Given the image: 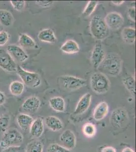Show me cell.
I'll return each instance as SVG.
<instances>
[{"mask_svg": "<svg viewBox=\"0 0 136 152\" xmlns=\"http://www.w3.org/2000/svg\"><path fill=\"white\" fill-rule=\"evenodd\" d=\"M44 130V125L43 120L39 118L34 120L29 128V133L31 135L35 138H39L43 134Z\"/></svg>", "mask_w": 136, "mask_h": 152, "instance_id": "cell-14", "label": "cell"}, {"mask_svg": "<svg viewBox=\"0 0 136 152\" xmlns=\"http://www.w3.org/2000/svg\"><path fill=\"white\" fill-rule=\"evenodd\" d=\"M0 29H1V26H0Z\"/></svg>", "mask_w": 136, "mask_h": 152, "instance_id": "cell-41", "label": "cell"}, {"mask_svg": "<svg viewBox=\"0 0 136 152\" xmlns=\"http://www.w3.org/2000/svg\"><path fill=\"white\" fill-rule=\"evenodd\" d=\"M10 123V117L8 116L0 117V133L6 132Z\"/></svg>", "mask_w": 136, "mask_h": 152, "instance_id": "cell-31", "label": "cell"}, {"mask_svg": "<svg viewBox=\"0 0 136 152\" xmlns=\"http://www.w3.org/2000/svg\"><path fill=\"white\" fill-rule=\"evenodd\" d=\"M7 52L13 59L19 62H24L29 58L28 54L22 47L16 45H9L7 47Z\"/></svg>", "mask_w": 136, "mask_h": 152, "instance_id": "cell-11", "label": "cell"}, {"mask_svg": "<svg viewBox=\"0 0 136 152\" xmlns=\"http://www.w3.org/2000/svg\"><path fill=\"white\" fill-rule=\"evenodd\" d=\"M109 112V106L105 102H100L95 107L93 112V118L96 121H101L107 116Z\"/></svg>", "mask_w": 136, "mask_h": 152, "instance_id": "cell-16", "label": "cell"}, {"mask_svg": "<svg viewBox=\"0 0 136 152\" xmlns=\"http://www.w3.org/2000/svg\"><path fill=\"white\" fill-rule=\"evenodd\" d=\"M10 3L13 8L17 11L23 10L26 5L24 1H11Z\"/></svg>", "mask_w": 136, "mask_h": 152, "instance_id": "cell-32", "label": "cell"}, {"mask_svg": "<svg viewBox=\"0 0 136 152\" xmlns=\"http://www.w3.org/2000/svg\"><path fill=\"white\" fill-rule=\"evenodd\" d=\"M45 124L49 129L53 132H58L62 129L63 123L59 118L54 116H49L45 118Z\"/></svg>", "mask_w": 136, "mask_h": 152, "instance_id": "cell-17", "label": "cell"}, {"mask_svg": "<svg viewBox=\"0 0 136 152\" xmlns=\"http://www.w3.org/2000/svg\"><path fill=\"white\" fill-rule=\"evenodd\" d=\"M91 101V94L90 93L85 94L80 99L74 111L75 115H81L85 112L90 107Z\"/></svg>", "mask_w": 136, "mask_h": 152, "instance_id": "cell-13", "label": "cell"}, {"mask_svg": "<svg viewBox=\"0 0 136 152\" xmlns=\"http://www.w3.org/2000/svg\"><path fill=\"white\" fill-rule=\"evenodd\" d=\"M59 80L62 87L68 91L79 89L85 86L86 83L85 80L71 75L60 76Z\"/></svg>", "mask_w": 136, "mask_h": 152, "instance_id": "cell-6", "label": "cell"}, {"mask_svg": "<svg viewBox=\"0 0 136 152\" xmlns=\"http://www.w3.org/2000/svg\"><path fill=\"white\" fill-rule=\"evenodd\" d=\"M104 20L108 28L114 30L120 28L124 23L123 16L116 12L109 13L105 17Z\"/></svg>", "mask_w": 136, "mask_h": 152, "instance_id": "cell-9", "label": "cell"}, {"mask_svg": "<svg viewBox=\"0 0 136 152\" xmlns=\"http://www.w3.org/2000/svg\"><path fill=\"white\" fill-rule=\"evenodd\" d=\"M9 89L13 95L19 96L24 91V84L18 81H14L10 83Z\"/></svg>", "mask_w": 136, "mask_h": 152, "instance_id": "cell-26", "label": "cell"}, {"mask_svg": "<svg viewBox=\"0 0 136 152\" xmlns=\"http://www.w3.org/2000/svg\"><path fill=\"white\" fill-rule=\"evenodd\" d=\"M122 82L129 91L135 96L136 94V81L134 77L131 75L125 76L122 80Z\"/></svg>", "mask_w": 136, "mask_h": 152, "instance_id": "cell-25", "label": "cell"}, {"mask_svg": "<svg viewBox=\"0 0 136 152\" xmlns=\"http://www.w3.org/2000/svg\"><path fill=\"white\" fill-rule=\"evenodd\" d=\"M124 1H113L112 3L114 5L116 6H119L122 5V4L124 3Z\"/></svg>", "mask_w": 136, "mask_h": 152, "instance_id": "cell-39", "label": "cell"}, {"mask_svg": "<svg viewBox=\"0 0 136 152\" xmlns=\"http://www.w3.org/2000/svg\"><path fill=\"white\" fill-rule=\"evenodd\" d=\"M121 152H135V151L131 148L126 147V148H125L124 149H123Z\"/></svg>", "mask_w": 136, "mask_h": 152, "instance_id": "cell-40", "label": "cell"}, {"mask_svg": "<svg viewBox=\"0 0 136 152\" xmlns=\"http://www.w3.org/2000/svg\"><path fill=\"white\" fill-rule=\"evenodd\" d=\"M83 133L87 137H93L96 133V126L90 123H86L84 125L82 129Z\"/></svg>", "mask_w": 136, "mask_h": 152, "instance_id": "cell-28", "label": "cell"}, {"mask_svg": "<svg viewBox=\"0 0 136 152\" xmlns=\"http://www.w3.org/2000/svg\"><path fill=\"white\" fill-rule=\"evenodd\" d=\"M101 152H116V151L113 147L109 146V147H104L102 149Z\"/></svg>", "mask_w": 136, "mask_h": 152, "instance_id": "cell-37", "label": "cell"}, {"mask_svg": "<svg viewBox=\"0 0 136 152\" xmlns=\"http://www.w3.org/2000/svg\"><path fill=\"white\" fill-rule=\"evenodd\" d=\"M24 140L23 135L15 128L7 130L4 133L2 140L0 141V148L2 151L11 146L21 145Z\"/></svg>", "mask_w": 136, "mask_h": 152, "instance_id": "cell-4", "label": "cell"}, {"mask_svg": "<svg viewBox=\"0 0 136 152\" xmlns=\"http://www.w3.org/2000/svg\"><path fill=\"white\" fill-rule=\"evenodd\" d=\"M17 124L23 130H27L30 128L34 121L33 117L26 114H19L16 118Z\"/></svg>", "mask_w": 136, "mask_h": 152, "instance_id": "cell-19", "label": "cell"}, {"mask_svg": "<svg viewBox=\"0 0 136 152\" xmlns=\"http://www.w3.org/2000/svg\"><path fill=\"white\" fill-rule=\"evenodd\" d=\"M54 1H36V3L41 7H48L51 6L54 3Z\"/></svg>", "mask_w": 136, "mask_h": 152, "instance_id": "cell-35", "label": "cell"}, {"mask_svg": "<svg viewBox=\"0 0 136 152\" xmlns=\"http://www.w3.org/2000/svg\"><path fill=\"white\" fill-rule=\"evenodd\" d=\"M0 67L8 72L17 71V66L15 61L4 50H0Z\"/></svg>", "mask_w": 136, "mask_h": 152, "instance_id": "cell-8", "label": "cell"}, {"mask_svg": "<svg viewBox=\"0 0 136 152\" xmlns=\"http://www.w3.org/2000/svg\"><path fill=\"white\" fill-rule=\"evenodd\" d=\"M98 4V1H90L83 11L82 15L85 17H88L91 15L96 8Z\"/></svg>", "mask_w": 136, "mask_h": 152, "instance_id": "cell-29", "label": "cell"}, {"mask_svg": "<svg viewBox=\"0 0 136 152\" xmlns=\"http://www.w3.org/2000/svg\"><path fill=\"white\" fill-rule=\"evenodd\" d=\"M121 35L123 40L126 43L129 44L134 43L136 40V30L134 28L131 27L124 28Z\"/></svg>", "mask_w": 136, "mask_h": 152, "instance_id": "cell-22", "label": "cell"}, {"mask_svg": "<svg viewBox=\"0 0 136 152\" xmlns=\"http://www.w3.org/2000/svg\"><path fill=\"white\" fill-rule=\"evenodd\" d=\"M38 38L40 41L54 44L57 42V38L54 31L50 28L43 29L38 34Z\"/></svg>", "mask_w": 136, "mask_h": 152, "instance_id": "cell-18", "label": "cell"}, {"mask_svg": "<svg viewBox=\"0 0 136 152\" xmlns=\"http://www.w3.org/2000/svg\"><path fill=\"white\" fill-rule=\"evenodd\" d=\"M90 31L94 38L99 40L105 39L109 35V29L105 20L100 15L93 16L90 23Z\"/></svg>", "mask_w": 136, "mask_h": 152, "instance_id": "cell-2", "label": "cell"}, {"mask_svg": "<svg viewBox=\"0 0 136 152\" xmlns=\"http://www.w3.org/2000/svg\"><path fill=\"white\" fill-rule=\"evenodd\" d=\"M105 56V50L101 42L96 43L94 46L90 57L91 64L95 69L98 68Z\"/></svg>", "mask_w": 136, "mask_h": 152, "instance_id": "cell-10", "label": "cell"}, {"mask_svg": "<svg viewBox=\"0 0 136 152\" xmlns=\"http://www.w3.org/2000/svg\"><path fill=\"white\" fill-rule=\"evenodd\" d=\"M6 102V96L3 92L0 91V105L3 104Z\"/></svg>", "mask_w": 136, "mask_h": 152, "instance_id": "cell-38", "label": "cell"}, {"mask_svg": "<svg viewBox=\"0 0 136 152\" xmlns=\"http://www.w3.org/2000/svg\"><path fill=\"white\" fill-rule=\"evenodd\" d=\"M41 102L39 99L33 96L26 99L22 104V108L28 112H36L40 107Z\"/></svg>", "mask_w": 136, "mask_h": 152, "instance_id": "cell-15", "label": "cell"}, {"mask_svg": "<svg viewBox=\"0 0 136 152\" xmlns=\"http://www.w3.org/2000/svg\"><path fill=\"white\" fill-rule=\"evenodd\" d=\"M60 140L62 147L69 150L74 149L76 146V139L75 135L70 130H65L60 135Z\"/></svg>", "mask_w": 136, "mask_h": 152, "instance_id": "cell-12", "label": "cell"}, {"mask_svg": "<svg viewBox=\"0 0 136 152\" xmlns=\"http://www.w3.org/2000/svg\"><path fill=\"white\" fill-rule=\"evenodd\" d=\"M50 107L57 112H64L65 110V102L61 97H54L49 100Z\"/></svg>", "mask_w": 136, "mask_h": 152, "instance_id": "cell-21", "label": "cell"}, {"mask_svg": "<svg viewBox=\"0 0 136 152\" xmlns=\"http://www.w3.org/2000/svg\"><path fill=\"white\" fill-rule=\"evenodd\" d=\"M60 50L65 53H77L79 52L80 47L76 42L74 40H68L61 46Z\"/></svg>", "mask_w": 136, "mask_h": 152, "instance_id": "cell-20", "label": "cell"}, {"mask_svg": "<svg viewBox=\"0 0 136 152\" xmlns=\"http://www.w3.org/2000/svg\"><path fill=\"white\" fill-rule=\"evenodd\" d=\"M47 152H71V151L60 145L51 143L47 148Z\"/></svg>", "mask_w": 136, "mask_h": 152, "instance_id": "cell-30", "label": "cell"}, {"mask_svg": "<svg viewBox=\"0 0 136 152\" xmlns=\"http://www.w3.org/2000/svg\"><path fill=\"white\" fill-rule=\"evenodd\" d=\"M14 21V17L10 11L0 9V24L8 27L12 25Z\"/></svg>", "mask_w": 136, "mask_h": 152, "instance_id": "cell-23", "label": "cell"}, {"mask_svg": "<svg viewBox=\"0 0 136 152\" xmlns=\"http://www.w3.org/2000/svg\"><path fill=\"white\" fill-rule=\"evenodd\" d=\"M26 152H43V143L39 140H33L28 143Z\"/></svg>", "mask_w": 136, "mask_h": 152, "instance_id": "cell-27", "label": "cell"}, {"mask_svg": "<svg viewBox=\"0 0 136 152\" xmlns=\"http://www.w3.org/2000/svg\"><path fill=\"white\" fill-rule=\"evenodd\" d=\"M128 15L132 20H136V9L135 7H131L129 8L128 10Z\"/></svg>", "mask_w": 136, "mask_h": 152, "instance_id": "cell-36", "label": "cell"}, {"mask_svg": "<svg viewBox=\"0 0 136 152\" xmlns=\"http://www.w3.org/2000/svg\"><path fill=\"white\" fill-rule=\"evenodd\" d=\"M129 115L125 109L118 107L112 112L110 117V122L114 127L123 128L129 123Z\"/></svg>", "mask_w": 136, "mask_h": 152, "instance_id": "cell-7", "label": "cell"}, {"mask_svg": "<svg viewBox=\"0 0 136 152\" xmlns=\"http://www.w3.org/2000/svg\"><path fill=\"white\" fill-rule=\"evenodd\" d=\"M18 42L21 47L26 48H32L36 46V42L34 40L26 34H23L21 35Z\"/></svg>", "mask_w": 136, "mask_h": 152, "instance_id": "cell-24", "label": "cell"}, {"mask_svg": "<svg viewBox=\"0 0 136 152\" xmlns=\"http://www.w3.org/2000/svg\"><path fill=\"white\" fill-rule=\"evenodd\" d=\"M2 152H26L25 149L21 145L11 146L2 151Z\"/></svg>", "mask_w": 136, "mask_h": 152, "instance_id": "cell-34", "label": "cell"}, {"mask_svg": "<svg viewBox=\"0 0 136 152\" xmlns=\"http://www.w3.org/2000/svg\"><path fill=\"white\" fill-rule=\"evenodd\" d=\"M91 89L98 94H104L110 88V82L105 75L96 72L91 75L90 80Z\"/></svg>", "mask_w": 136, "mask_h": 152, "instance_id": "cell-3", "label": "cell"}, {"mask_svg": "<svg viewBox=\"0 0 136 152\" xmlns=\"http://www.w3.org/2000/svg\"><path fill=\"white\" fill-rule=\"evenodd\" d=\"M122 68V61L119 56L114 53L108 54L99 66L100 73L105 75L117 76L120 74Z\"/></svg>", "mask_w": 136, "mask_h": 152, "instance_id": "cell-1", "label": "cell"}, {"mask_svg": "<svg viewBox=\"0 0 136 152\" xmlns=\"http://www.w3.org/2000/svg\"><path fill=\"white\" fill-rule=\"evenodd\" d=\"M10 36L6 31H0V46L5 45L9 40Z\"/></svg>", "mask_w": 136, "mask_h": 152, "instance_id": "cell-33", "label": "cell"}, {"mask_svg": "<svg viewBox=\"0 0 136 152\" xmlns=\"http://www.w3.org/2000/svg\"><path fill=\"white\" fill-rule=\"evenodd\" d=\"M16 72L24 85L29 87L37 88L41 84V80L38 73L26 71L20 66H17Z\"/></svg>", "mask_w": 136, "mask_h": 152, "instance_id": "cell-5", "label": "cell"}]
</instances>
